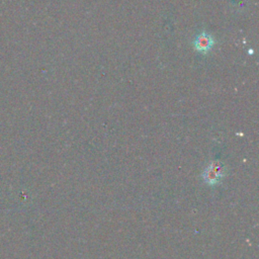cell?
I'll return each mask as SVG.
<instances>
[{
	"instance_id": "6da1fadb",
	"label": "cell",
	"mask_w": 259,
	"mask_h": 259,
	"mask_svg": "<svg viewBox=\"0 0 259 259\" xmlns=\"http://www.w3.org/2000/svg\"><path fill=\"white\" fill-rule=\"evenodd\" d=\"M225 165L220 161H213L203 172V179L210 187H216L226 176Z\"/></svg>"
},
{
	"instance_id": "7a4b0ae2",
	"label": "cell",
	"mask_w": 259,
	"mask_h": 259,
	"mask_svg": "<svg viewBox=\"0 0 259 259\" xmlns=\"http://www.w3.org/2000/svg\"><path fill=\"white\" fill-rule=\"evenodd\" d=\"M214 39L211 34H209L206 31L201 32L195 41V48L197 51L202 52V53H207L209 52L213 46H214Z\"/></svg>"
}]
</instances>
